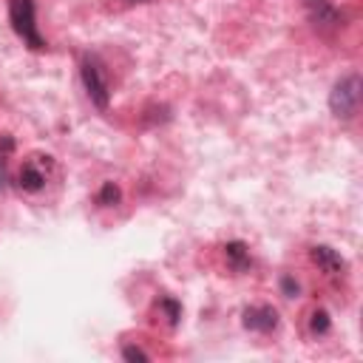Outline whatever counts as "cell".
I'll list each match as a JSON object with an SVG mask.
<instances>
[{"label": "cell", "instance_id": "14", "mask_svg": "<svg viewBox=\"0 0 363 363\" xmlns=\"http://www.w3.org/2000/svg\"><path fill=\"white\" fill-rule=\"evenodd\" d=\"M122 357H125V360H147V352L139 349V346H125V349H122Z\"/></svg>", "mask_w": 363, "mask_h": 363}, {"label": "cell", "instance_id": "12", "mask_svg": "<svg viewBox=\"0 0 363 363\" xmlns=\"http://www.w3.org/2000/svg\"><path fill=\"white\" fill-rule=\"evenodd\" d=\"M159 306L167 312V320H170V326H176V323H179V315H182V306H179L173 298H162V301H159Z\"/></svg>", "mask_w": 363, "mask_h": 363}, {"label": "cell", "instance_id": "7", "mask_svg": "<svg viewBox=\"0 0 363 363\" xmlns=\"http://www.w3.org/2000/svg\"><path fill=\"white\" fill-rule=\"evenodd\" d=\"M224 255H227V264H230L235 272H247V269L252 267L250 250H247V244H241V241H230V244H224Z\"/></svg>", "mask_w": 363, "mask_h": 363}, {"label": "cell", "instance_id": "1", "mask_svg": "<svg viewBox=\"0 0 363 363\" xmlns=\"http://www.w3.org/2000/svg\"><path fill=\"white\" fill-rule=\"evenodd\" d=\"M9 23L14 28V34L31 48V51H43L45 40L37 28V11H34V0H9Z\"/></svg>", "mask_w": 363, "mask_h": 363}, {"label": "cell", "instance_id": "8", "mask_svg": "<svg viewBox=\"0 0 363 363\" xmlns=\"http://www.w3.org/2000/svg\"><path fill=\"white\" fill-rule=\"evenodd\" d=\"M119 199H122V190L113 182H105L102 190L96 193V204H102V207H113V204H119Z\"/></svg>", "mask_w": 363, "mask_h": 363}, {"label": "cell", "instance_id": "10", "mask_svg": "<svg viewBox=\"0 0 363 363\" xmlns=\"http://www.w3.org/2000/svg\"><path fill=\"white\" fill-rule=\"evenodd\" d=\"M167 119H170V108L167 105H150L142 113V122L145 125H156V122H167Z\"/></svg>", "mask_w": 363, "mask_h": 363}, {"label": "cell", "instance_id": "6", "mask_svg": "<svg viewBox=\"0 0 363 363\" xmlns=\"http://www.w3.org/2000/svg\"><path fill=\"white\" fill-rule=\"evenodd\" d=\"M309 258H312V261L318 264V269H320V272H326V275H340V272L346 269L343 255H340L337 250L326 247V244L312 247V250H309Z\"/></svg>", "mask_w": 363, "mask_h": 363}, {"label": "cell", "instance_id": "3", "mask_svg": "<svg viewBox=\"0 0 363 363\" xmlns=\"http://www.w3.org/2000/svg\"><path fill=\"white\" fill-rule=\"evenodd\" d=\"M54 173V159L48 153H31L17 170V184L23 193H40Z\"/></svg>", "mask_w": 363, "mask_h": 363}, {"label": "cell", "instance_id": "15", "mask_svg": "<svg viewBox=\"0 0 363 363\" xmlns=\"http://www.w3.org/2000/svg\"><path fill=\"white\" fill-rule=\"evenodd\" d=\"M111 3H119V6H133V3H147V0H111Z\"/></svg>", "mask_w": 363, "mask_h": 363}, {"label": "cell", "instance_id": "4", "mask_svg": "<svg viewBox=\"0 0 363 363\" xmlns=\"http://www.w3.org/2000/svg\"><path fill=\"white\" fill-rule=\"evenodd\" d=\"M357 105H360V77L346 74L343 79L335 82V88L329 94V111L337 119H352L357 113Z\"/></svg>", "mask_w": 363, "mask_h": 363}, {"label": "cell", "instance_id": "5", "mask_svg": "<svg viewBox=\"0 0 363 363\" xmlns=\"http://www.w3.org/2000/svg\"><path fill=\"white\" fill-rule=\"evenodd\" d=\"M278 312L272 306H247L244 309V326L252 332H272L278 329Z\"/></svg>", "mask_w": 363, "mask_h": 363}, {"label": "cell", "instance_id": "2", "mask_svg": "<svg viewBox=\"0 0 363 363\" xmlns=\"http://www.w3.org/2000/svg\"><path fill=\"white\" fill-rule=\"evenodd\" d=\"M79 77H82V85L88 91V99L105 111L108 108V99H111V85H108V74H105V65L99 62L96 54H85L82 62H79Z\"/></svg>", "mask_w": 363, "mask_h": 363}, {"label": "cell", "instance_id": "9", "mask_svg": "<svg viewBox=\"0 0 363 363\" xmlns=\"http://www.w3.org/2000/svg\"><path fill=\"white\" fill-rule=\"evenodd\" d=\"M329 326H332L329 312H326V309H315L312 318H309V332H312V335H326Z\"/></svg>", "mask_w": 363, "mask_h": 363}, {"label": "cell", "instance_id": "11", "mask_svg": "<svg viewBox=\"0 0 363 363\" xmlns=\"http://www.w3.org/2000/svg\"><path fill=\"white\" fill-rule=\"evenodd\" d=\"M14 150V139L11 136H0V190L6 187V159Z\"/></svg>", "mask_w": 363, "mask_h": 363}, {"label": "cell", "instance_id": "13", "mask_svg": "<svg viewBox=\"0 0 363 363\" xmlns=\"http://www.w3.org/2000/svg\"><path fill=\"white\" fill-rule=\"evenodd\" d=\"M281 289H284V295H286V298H295V295L301 292L298 281H295V278H289V275H284V278H281Z\"/></svg>", "mask_w": 363, "mask_h": 363}]
</instances>
